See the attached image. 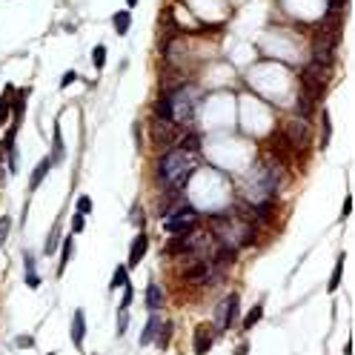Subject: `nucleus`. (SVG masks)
Wrapping results in <instances>:
<instances>
[{
    "label": "nucleus",
    "mask_w": 355,
    "mask_h": 355,
    "mask_svg": "<svg viewBox=\"0 0 355 355\" xmlns=\"http://www.w3.org/2000/svg\"><path fill=\"white\" fill-rule=\"evenodd\" d=\"M198 169V158L183 149H169L158 164V178L169 192H180L189 183L192 172Z\"/></svg>",
    "instance_id": "f257e3e1"
},
{
    "label": "nucleus",
    "mask_w": 355,
    "mask_h": 355,
    "mask_svg": "<svg viewBox=\"0 0 355 355\" xmlns=\"http://www.w3.org/2000/svg\"><path fill=\"white\" fill-rule=\"evenodd\" d=\"M195 106H198V89L195 86H180L175 92H169L158 100V118L172 123H186L192 121L195 115Z\"/></svg>",
    "instance_id": "f03ea898"
},
{
    "label": "nucleus",
    "mask_w": 355,
    "mask_h": 355,
    "mask_svg": "<svg viewBox=\"0 0 355 355\" xmlns=\"http://www.w3.org/2000/svg\"><path fill=\"white\" fill-rule=\"evenodd\" d=\"M212 232L218 235L221 246H229V249H241L255 241L252 223L241 218H212Z\"/></svg>",
    "instance_id": "7ed1b4c3"
},
{
    "label": "nucleus",
    "mask_w": 355,
    "mask_h": 355,
    "mask_svg": "<svg viewBox=\"0 0 355 355\" xmlns=\"http://www.w3.org/2000/svg\"><path fill=\"white\" fill-rule=\"evenodd\" d=\"M278 183H281V169L275 164L255 166L244 180V186L249 189V198H252V201H261V204L272 198V192L278 189Z\"/></svg>",
    "instance_id": "20e7f679"
},
{
    "label": "nucleus",
    "mask_w": 355,
    "mask_h": 355,
    "mask_svg": "<svg viewBox=\"0 0 355 355\" xmlns=\"http://www.w3.org/2000/svg\"><path fill=\"white\" fill-rule=\"evenodd\" d=\"M329 75L332 69L329 66H318V63H307V69L301 72V83H304V95L312 97V100H321L324 92L329 86Z\"/></svg>",
    "instance_id": "39448f33"
},
{
    "label": "nucleus",
    "mask_w": 355,
    "mask_h": 355,
    "mask_svg": "<svg viewBox=\"0 0 355 355\" xmlns=\"http://www.w3.org/2000/svg\"><path fill=\"white\" fill-rule=\"evenodd\" d=\"M198 209H192V206H178L172 209L164 221V229L169 235H183V232H192L195 226H198Z\"/></svg>",
    "instance_id": "423d86ee"
},
{
    "label": "nucleus",
    "mask_w": 355,
    "mask_h": 355,
    "mask_svg": "<svg viewBox=\"0 0 355 355\" xmlns=\"http://www.w3.org/2000/svg\"><path fill=\"white\" fill-rule=\"evenodd\" d=\"M235 315H238V292L226 295V298L215 307V329H218V332L229 329L235 324Z\"/></svg>",
    "instance_id": "0eeeda50"
},
{
    "label": "nucleus",
    "mask_w": 355,
    "mask_h": 355,
    "mask_svg": "<svg viewBox=\"0 0 355 355\" xmlns=\"http://www.w3.org/2000/svg\"><path fill=\"white\" fill-rule=\"evenodd\" d=\"M287 137L298 152L307 149V146H310V121H289L287 123Z\"/></svg>",
    "instance_id": "6e6552de"
},
{
    "label": "nucleus",
    "mask_w": 355,
    "mask_h": 355,
    "mask_svg": "<svg viewBox=\"0 0 355 355\" xmlns=\"http://www.w3.org/2000/svg\"><path fill=\"white\" fill-rule=\"evenodd\" d=\"M175 137H178V132H175V123L172 121H164V118L155 121V143L158 146H166V140L172 143Z\"/></svg>",
    "instance_id": "1a4fd4ad"
},
{
    "label": "nucleus",
    "mask_w": 355,
    "mask_h": 355,
    "mask_svg": "<svg viewBox=\"0 0 355 355\" xmlns=\"http://www.w3.org/2000/svg\"><path fill=\"white\" fill-rule=\"evenodd\" d=\"M209 272H212V264H209V261H195L192 266H186L183 278H186V281H192V284H201V281H206V278H209Z\"/></svg>",
    "instance_id": "9d476101"
},
{
    "label": "nucleus",
    "mask_w": 355,
    "mask_h": 355,
    "mask_svg": "<svg viewBox=\"0 0 355 355\" xmlns=\"http://www.w3.org/2000/svg\"><path fill=\"white\" fill-rule=\"evenodd\" d=\"M212 344H215V332H212V327H198L195 329V353L198 355H206Z\"/></svg>",
    "instance_id": "9b49d317"
},
{
    "label": "nucleus",
    "mask_w": 355,
    "mask_h": 355,
    "mask_svg": "<svg viewBox=\"0 0 355 355\" xmlns=\"http://www.w3.org/2000/svg\"><path fill=\"white\" fill-rule=\"evenodd\" d=\"M83 338H86V312H83V310H78V312H75V318H72V344L81 350V347H83Z\"/></svg>",
    "instance_id": "f8f14e48"
},
{
    "label": "nucleus",
    "mask_w": 355,
    "mask_h": 355,
    "mask_svg": "<svg viewBox=\"0 0 355 355\" xmlns=\"http://www.w3.org/2000/svg\"><path fill=\"white\" fill-rule=\"evenodd\" d=\"M161 315H149V321H146V327H143V332H140V347H146V344H152L155 338H158V329H161Z\"/></svg>",
    "instance_id": "ddd939ff"
},
{
    "label": "nucleus",
    "mask_w": 355,
    "mask_h": 355,
    "mask_svg": "<svg viewBox=\"0 0 355 355\" xmlns=\"http://www.w3.org/2000/svg\"><path fill=\"white\" fill-rule=\"evenodd\" d=\"M146 246H149V238L140 232V235L135 238V241H132V252H129V266H137V264L143 261V252H146Z\"/></svg>",
    "instance_id": "4468645a"
},
{
    "label": "nucleus",
    "mask_w": 355,
    "mask_h": 355,
    "mask_svg": "<svg viewBox=\"0 0 355 355\" xmlns=\"http://www.w3.org/2000/svg\"><path fill=\"white\" fill-rule=\"evenodd\" d=\"M164 289L161 287H155V284H152L149 289H146V307H149L152 312H155V310H161V307H164Z\"/></svg>",
    "instance_id": "2eb2a0df"
},
{
    "label": "nucleus",
    "mask_w": 355,
    "mask_h": 355,
    "mask_svg": "<svg viewBox=\"0 0 355 355\" xmlns=\"http://www.w3.org/2000/svg\"><path fill=\"white\" fill-rule=\"evenodd\" d=\"M112 26H115V32H118V35H126V32H129V26H132V14H129V12H115V17H112Z\"/></svg>",
    "instance_id": "dca6fc26"
},
{
    "label": "nucleus",
    "mask_w": 355,
    "mask_h": 355,
    "mask_svg": "<svg viewBox=\"0 0 355 355\" xmlns=\"http://www.w3.org/2000/svg\"><path fill=\"white\" fill-rule=\"evenodd\" d=\"M52 143H55V149H52V161H55V164H63V158H66V155H63V137H60V123H55V137H52Z\"/></svg>",
    "instance_id": "f3484780"
},
{
    "label": "nucleus",
    "mask_w": 355,
    "mask_h": 355,
    "mask_svg": "<svg viewBox=\"0 0 355 355\" xmlns=\"http://www.w3.org/2000/svg\"><path fill=\"white\" fill-rule=\"evenodd\" d=\"M180 149H183V152H192V155H198V149H201V135H198V132L183 135V140H180Z\"/></svg>",
    "instance_id": "a211bd4d"
},
{
    "label": "nucleus",
    "mask_w": 355,
    "mask_h": 355,
    "mask_svg": "<svg viewBox=\"0 0 355 355\" xmlns=\"http://www.w3.org/2000/svg\"><path fill=\"white\" fill-rule=\"evenodd\" d=\"M49 166H52V161H41V164H38L35 175H32V180H29V189H38V186H41L43 178H46V172H49Z\"/></svg>",
    "instance_id": "6ab92c4d"
},
{
    "label": "nucleus",
    "mask_w": 355,
    "mask_h": 355,
    "mask_svg": "<svg viewBox=\"0 0 355 355\" xmlns=\"http://www.w3.org/2000/svg\"><path fill=\"white\" fill-rule=\"evenodd\" d=\"M312 106H315L312 97H307V95H301V97H298V115L304 118V121H310V118H312V112H315Z\"/></svg>",
    "instance_id": "aec40b11"
},
{
    "label": "nucleus",
    "mask_w": 355,
    "mask_h": 355,
    "mask_svg": "<svg viewBox=\"0 0 355 355\" xmlns=\"http://www.w3.org/2000/svg\"><path fill=\"white\" fill-rule=\"evenodd\" d=\"M26 284L29 287H41V275L35 272V258L26 255Z\"/></svg>",
    "instance_id": "412c9836"
},
{
    "label": "nucleus",
    "mask_w": 355,
    "mask_h": 355,
    "mask_svg": "<svg viewBox=\"0 0 355 355\" xmlns=\"http://www.w3.org/2000/svg\"><path fill=\"white\" fill-rule=\"evenodd\" d=\"M261 315H264V304H255L252 310H249V315L244 318V329H252L255 324L261 321Z\"/></svg>",
    "instance_id": "4be33fe9"
},
{
    "label": "nucleus",
    "mask_w": 355,
    "mask_h": 355,
    "mask_svg": "<svg viewBox=\"0 0 355 355\" xmlns=\"http://www.w3.org/2000/svg\"><path fill=\"white\" fill-rule=\"evenodd\" d=\"M344 258H347V255H338V264H335V272H332V281H329V292H335V289H338V284H341V272H344Z\"/></svg>",
    "instance_id": "5701e85b"
},
{
    "label": "nucleus",
    "mask_w": 355,
    "mask_h": 355,
    "mask_svg": "<svg viewBox=\"0 0 355 355\" xmlns=\"http://www.w3.org/2000/svg\"><path fill=\"white\" fill-rule=\"evenodd\" d=\"M57 244H60V232H57V226H55V229L49 232V241H46V246H43V252H46V255H55Z\"/></svg>",
    "instance_id": "b1692460"
},
{
    "label": "nucleus",
    "mask_w": 355,
    "mask_h": 355,
    "mask_svg": "<svg viewBox=\"0 0 355 355\" xmlns=\"http://www.w3.org/2000/svg\"><path fill=\"white\" fill-rule=\"evenodd\" d=\"M92 63H95V69H103V63H106V46H95L92 49Z\"/></svg>",
    "instance_id": "393cba45"
},
{
    "label": "nucleus",
    "mask_w": 355,
    "mask_h": 355,
    "mask_svg": "<svg viewBox=\"0 0 355 355\" xmlns=\"http://www.w3.org/2000/svg\"><path fill=\"white\" fill-rule=\"evenodd\" d=\"M9 97H12V86L6 89V95L0 97V123H6V118H9Z\"/></svg>",
    "instance_id": "a878e982"
},
{
    "label": "nucleus",
    "mask_w": 355,
    "mask_h": 355,
    "mask_svg": "<svg viewBox=\"0 0 355 355\" xmlns=\"http://www.w3.org/2000/svg\"><path fill=\"white\" fill-rule=\"evenodd\" d=\"M121 284H126V266H115V275H112V289H118Z\"/></svg>",
    "instance_id": "bb28decb"
},
{
    "label": "nucleus",
    "mask_w": 355,
    "mask_h": 355,
    "mask_svg": "<svg viewBox=\"0 0 355 355\" xmlns=\"http://www.w3.org/2000/svg\"><path fill=\"white\" fill-rule=\"evenodd\" d=\"M78 212H81V215H89V212H92V198H89V195H81V198H78Z\"/></svg>",
    "instance_id": "cd10ccee"
},
{
    "label": "nucleus",
    "mask_w": 355,
    "mask_h": 355,
    "mask_svg": "<svg viewBox=\"0 0 355 355\" xmlns=\"http://www.w3.org/2000/svg\"><path fill=\"white\" fill-rule=\"evenodd\" d=\"M69 258H72V241H66V244H63V255H60V269H57V272H63V269H66Z\"/></svg>",
    "instance_id": "c85d7f7f"
},
{
    "label": "nucleus",
    "mask_w": 355,
    "mask_h": 355,
    "mask_svg": "<svg viewBox=\"0 0 355 355\" xmlns=\"http://www.w3.org/2000/svg\"><path fill=\"white\" fill-rule=\"evenodd\" d=\"M172 335V324H161V335H158V347L164 350L166 347V338Z\"/></svg>",
    "instance_id": "c756f323"
},
{
    "label": "nucleus",
    "mask_w": 355,
    "mask_h": 355,
    "mask_svg": "<svg viewBox=\"0 0 355 355\" xmlns=\"http://www.w3.org/2000/svg\"><path fill=\"white\" fill-rule=\"evenodd\" d=\"M9 226H12V218H0V246H3L6 235H9Z\"/></svg>",
    "instance_id": "7c9ffc66"
},
{
    "label": "nucleus",
    "mask_w": 355,
    "mask_h": 355,
    "mask_svg": "<svg viewBox=\"0 0 355 355\" xmlns=\"http://www.w3.org/2000/svg\"><path fill=\"white\" fill-rule=\"evenodd\" d=\"M126 327H129V315H126V310H121V315H118V332H126Z\"/></svg>",
    "instance_id": "2f4dec72"
},
{
    "label": "nucleus",
    "mask_w": 355,
    "mask_h": 355,
    "mask_svg": "<svg viewBox=\"0 0 355 355\" xmlns=\"http://www.w3.org/2000/svg\"><path fill=\"white\" fill-rule=\"evenodd\" d=\"M83 226H86L83 215H81V212H75V218H72V229H75V232H83Z\"/></svg>",
    "instance_id": "473e14b6"
},
{
    "label": "nucleus",
    "mask_w": 355,
    "mask_h": 355,
    "mask_svg": "<svg viewBox=\"0 0 355 355\" xmlns=\"http://www.w3.org/2000/svg\"><path fill=\"white\" fill-rule=\"evenodd\" d=\"M329 135H332V123H329V118L324 115V140H321V146H327L329 143Z\"/></svg>",
    "instance_id": "72a5a7b5"
},
{
    "label": "nucleus",
    "mask_w": 355,
    "mask_h": 355,
    "mask_svg": "<svg viewBox=\"0 0 355 355\" xmlns=\"http://www.w3.org/2000/svg\"><path fill=\"white\" fill-rule=\"evenodd\" d=\"M75 78H78V75H75V72H66V75H63V78H60V86H69V83L75 81Z\"/></svg>",
    "instance_id": "f704fd0d"
},
{
    "label": "nucleus",
    "mask_w": 355,
    "mask_h": 355,
    "mask_svg": "<svg viewBox=\"0 0 355 355\" xmlns=\"http://www.w3.org/2000/svg\"><path fill=\"white\" fill-rule=\"evenodd\" d=\"M17 347H35V341H32L29 335H20V338H17Z\"/></svg>",
    "instance_id": "c9c22d12"
},
{
    "label": "nucleus",
    "mask_w": 355,
    "mask_h": 355,
    "mask_svg": "<svg viewBox=\"0 0 355 355\" xmlns=\"http://www.w3.org/2000/svg\"><path fill=\"white\" fill-rule=\"evenodd\" d=\"M350 209H353V198H347V201H344V209H341V215H344V218L350 215Z\"/></svg>",
    "instance_id": "e433bc0d"
},
{
    "label": "nucleus",
    "mask_w": 355,
    "mask_h": 355,
    "mask_svg": "<svg viewBox=\"0 0 355 355\" xmlns=\"http://www.w3.org/2000/svg\"><path fill=\"white\" fill-rule=\"evenodd\" d=\"M238 355H249V344H244V347H241V353Z\"/></svg>",
    "instance_id": "4c0bfd02"
},
{
    "label": "nucleus",
    "mask_w": 355,
    "mask_h": 355,
    "mask_svg": "<svg viewBox=\"0 0 355 355\" xmlns=\"http://www.w3.org/2000/svg\"><path fill=\"white\" fill-rule=\"evenodd\" d=\"M126 3H129V6H135V3H137V0H126Z\"/></svg>",
    "instance_id": "58836bf2"
},
{
    "label": "nucleus",
    "mask_w": 355,
    "mask_h": 355,
    "mask_svg": "<svg viewBox=\"0 0 355 355\" xmlns=\"http://www.w3.org/2000/svg\"><path fill=\"white\" fill-rule=\"evenodd\" d=\"M0 175H3V169H0Z\"/></svg>",
    "instance_id": "ea45409f"
},
{
    "label": "nucleus",
    "mask_w": 355,
    "mask_h": 355,
    "mask_svg": "<svg viewBox=\"0 0 355 355\" xmlns=\"http://www.w3.org/2000/svg\"><path fill=\"white\" fill-rule=\"evenodd\" d=\"M49 355H52V353H49Z\"/></svg>",
    "instance_id": "a19ab883"
}]
</instances>
